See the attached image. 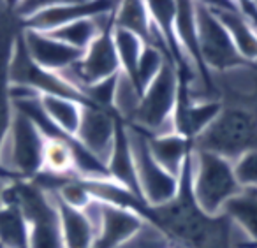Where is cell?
I'll use <instances>...</instances> for the list:
<instances>
[{
	"label": "cell",
	"instance_id": "cell-13",
	"mask_svg": "<svg viewBox=\"0 0 257 248\" xmlns=\"http://www.w3.org/2000/svg\"><path fill=\"white\" fill-rule=\"evenodd\" d=\"M106 169H107V173H109V178L114 181V183L121 185V187L127 188L128 192H133L134 195L140 197V190H138V181H136V171H134V157H133V148H131V139H128L127 123L121 121L120 118H118L116 136H114L111 155L106 162ZM141 201H143V199H141Z\"/></svg>",
	"mask_w": 257,
	"mask_h": 248
},
{
	"label": "cell",
	"instance_id": "cell-23",
	"mask_svg": "<svg viewBox=\"0 0 257 248\" xmlns=\"http://www.w3.org/2000/svg\"><path fill=\"white\" fill-rule=\"evenodd\" d=\"M13 180H9V178H6V176H2L0 174V208L4 206V195H6V188H8V185L11 183Z\"/></svg>",
	"mask_w": 257,
	"mask_h": 248
},
{
	"label": "cell",
	"instance_id": "cell-15",
	"mask_svg": "<svg viewBox=\"0 0 257 248\" xmlns=\"http://www.w3.org/2000/svg\"><path fill=\"white\" fill-rule=\"evenodd\" d=\"M53 199L58 211V222H60L64 248H93V243H95V229H93L85 209L67 206L55 194Z\"/></svg>",
	"mask_w": 257,
	"mask_h": 248
},
{
	"label": "cell",
	"instance_id": "cell-19",
	"mask_svg": "<svg viewBox=\"0 0 257 248\" xmlns=\"http://www.w3.org/2000/svg\"><path fill=\"white\" fill-rule=\"evenodd\" d=\"M0 241L6 248H27L29 227L20 208L13 202H4L0 208Z\"/></svg>",
	"mask_w": 257,
	"mask_h": 248
},
{
	"label": "cell",
	"instance_id": "cell-10",
	"mask_svg": "<svg viewBox=\"0 0 257 248\" xmlns=\"http://www.w3.org/2000/svg\"><path fill=\"white\" fill-rule=\"evenodd\" d=\"M116 127L118 116L114 113L99 109L95 106H85L76 139L81 143L86 152L92 153L99 162L106 166L113 150Z\"/></svg>",
	"mask_w": 257,
	"mask_h": 248
},
{
	"label": "cell",
	"instance_id": "cell-18",
	"mask_svg": "<svg viewBox=\"0 0 257 248\" xmlns=\"http://www.w3.org/2000/svg\"><path fill=\"white\" fill-rule=\"evenodd\" d=\"M114 27L138 36L145 44L152 43V16L147 2H121L114 9Z\"/></svg>",
	"mask_w": 257,
	"mask_h": 248
},
{
	"label": "cell",
	"instance_id": "cell-1",
	"mask_svg": "<svg viewBox=\"0 0 257 248\" xmlns=\"http://www.w3.org/2000/svg\"><path fill=\"white\" fill-rule=\"evenodd\" d=\"M190 190L201 211L210 216H218L225 204L243 188L236 180L231 160L203 150H192Z\"/></svg>",
	"mask_w": 257,
	"mask_h": 248
},
{
	"label": "cell",
	"instance_id": "cell-16",
	"mask_svg": "<svg viewBox=\"0 0 257 248\" xmlns=\"http://www.w3.org/2000/svg\"><path fill=\"white\" fill-rule=\"evenodd\" d=\"M222 215L245 237L250 248H257V190H241L225 204Z\"/></svg>",
	"mask_w": 257,
	"mask_h": 248
},
{
	"label": "cell",
	"instance_id": "cell-9",
	"mask_svg": "<svg viewBox=\"0 0 257 248\" xmlns=\"http://www.w3.org/2000/svg\"><path fill=\"white\" fill-rule=\"evenodd\" d=\"M114 8L116 2H104V0H50L44 9H41L36 16L23 23L22 29L50 34L78 20L109 15L114 11Z\"/></svg>",
	"mask_w": 257,
	"mask_h": 248
},
{
	"label": "cell",
	"instance_id": "cell-24",
	"mask_svg": "<svg viewBox=\"0 0 257 248\" xmlns=\"http://www.w3.org/2000/svg\"><path fill=\"white\" fill-rule=\"evenodd\" d=\"M0 248H6V244H4V243H2V241H0Z\"/></svg>",
	"mask_w": 257,
	"mask_h": 248
},
{
	"label": "cell",
	"instance_id": "cell-4",
	"mask_svg": "<svg viewBox=\"0 0 257 248\" xmlns=\"http://www.w3.org/2000/svg\"><path fill=\"white\" fill-rule=\"evenodd\" d=\"M180 76L178 69L168 62L159 76L141 93L140 106L133 121L127 125L136 127L147 136H166L175 132L176 100H178Z\"/></svg>",
	"mask_w": 257,
	"mask_h": 248
},
{
	"label": "cell",
	"instance_id": "cell-21",
	"mask_svg": "<svg viewBox=\"0 0 257 248\" xmlns=\"http://www.w3.org/2000/svg\"><path fill=\"white\" fill-rule=\"evenodd\" d=\"M168 62H171L168 58V55H164L161 50H157L155 46H145L143 53L140 57L136 67V76H134V85L140 90V93H143L145 90L150 86V83L159 76V72L162 71ZM173 64V62H171Z\"/></svg>",
	"mask_w": 257,
	"mask_h": 248
},
{
	"label": "cell",
	"instance_id": "cell-20",
	"mask_svg": "<svg viewBox=\"0 0 257 248\" xmlns=\"http://www.w3.org/2000/svg\"><path fill=\"white\" fill-rule=\"evenodd\" d=\"M113 41H114V48H116L118 62H120V72L134 83L138 62H140V57L147 44L138 36H134L131 32H125V30H120L116 27L113 29Z\"/></svg>",
	"mask_w": 257,
	"mask_h": 248
},
{
	"label": "cell",
	"instance_id": "cell-3",
	"mask_svg": "<svg viewBox=\"0 0 257 248\" xmlns=\"http://www.w3.org/2000/svg\"><path fill=\"white\" fill-rule=\"evenodd\" d=\"M192 146L234 162L245 153L257 150V116L239 107L222 106L220 114L194 139Z\"/></svg>",
	"mask_w": 257,
	"mask_h": 248
},
{
	"label": "cell",
	"instance_id": "cell-12",
	"mask_svg": "<svg viewBox=\"0 0 257 248\" xmlns=\"http://www.w3.org/2000/svg\"><path fill=\"white\" fill-rule=\"evenodd\" d=\"M206 4L218 18V22L224 25L239 57L246 64L257 62V30L243 18V15L236 8V2H217V4L206 2Z\"/></svg>",
	"mask_w": 257,
	"mask_h": 248
},
{
	"label": "cell",
	"instance_id": "cell-5",
	"mask_svg": "<svg viewBox=\"0 0 257 248\" xmlns=\"http://www.w3.org/2000/svg\"><path fill=\"white\" fill-rule=\"evenodd\" d=\"M131 148L134 157V171L140 197L148 208H159L176 197L180 190V178L169 174L150 153L145 132L127 125Z\"/></svg>",
	"mask_w": 257,
	"mask_h": 248
},
{
	"label": "cell",
	"instance_id": "cell-14",
	"mask_svg": "<svg viewBox=\"0 0 257 248\" xmlns=\"http://www.w3.org/2000/svg\"><path fill=\"white\" fill-rule=\"evenodd\" d=\"M147 136V134H145ZM147 143L150 153L169 174L180 178L192 155V141L183 138L182 134H166V136H147Z\"/></svg>",
	"mask_w": 257,
	"mask_h": 248
},
{
	"label": "cell",
	"instance_id": "cell-8",
	"mask_svg": "<svg viewBox=\"0 0 257 248\" xmlns=\"http://www.w3.org/2000/svg\"><path fill=\"white\" fill-rule=\"evenodd\" d=\"M93 229L95 243L93 248H121L133 239L147 220L133 209L106 204L93 199L85 208Z\"/></svg>",
	"mask_w": 257,
	"mask_h": 248
},
{
	"label": "cell",
	"instance_id": "cell-11",
	"mask_svg": "<svg viewBox=\"0 0 257 248\" xmlns=\"http://www.w3.org/2000/svg\"><path fill=\"white\" fill-rule=\"evenodd\" d=\"M22 39L34 64L48 72H55V74L69 71L83 55V51H78L60 43L50 34L22 29Z\"/></svg>",
	"mask_w": 257,
	"mask_h": 248
},
{
	"label": "cell",
	"instance_id": "cell-7",
	"mask_svg": "<svg viewBox=\"0 0 257 248\" xmlns=\"http://www.w3.org/2000/svg\"><path fill=\"white\" fill-rule=\"evenodd\" d=\"M113 29L114 18L100 30L95 41L83 51L81 58L69 71L60 74L78 92L83 93L88 86L104 81L107 78H113L120 72V62H118L116 48H114L113 41Z\"/></svg>",
	"mask_w": 257,
	"mask_h": 248
},
{
	"label": "cell",
	"instance_id": "cell-2",
	"mask_svg": "<svg viewBox=\"0 0 257 248\" xmlns=\"http://www.w3.org/2000/svg\"><path fill=\"white\" fill-rule=\"evenodd\" d=\"M46 138L27 114L13 111L0 143V174L9 180L32 181L43 171Z\"/></svg>",
	"mask_w": 257,
	"mask_h": 248
},
{
	"label": "cell",
	"instance_id": "cell-22",
	"mask_svg": "<svg viewBox=\"0 0 257 248\" xmlns=\"http://www.w3.org/2000/svg\"><path fill=\"white\" fill-rule=\"evenodd\" d=\"M234 167V174L238 183L241 188H248V190H257V150L255 152H248L236 159L232 162Z\"/></svg>",
	"mask_w": 257,
	"mask_h": 248
},
{
	"label": "cell",
	"instance_id": "cell-17",
	"mask_svg": "<svg viewBox=\"0 0 257 248\" xmlns=\"http://www.w3.org/2000/svg\"><path fill=\"white\" fill-rule=\"evenodd\" d=\"M39 104L41 109L48 116V120L55 127H58L62 132L76 138V132H78L79 121H81L83 116V107L86 104L58 95H41Z\"/></svg>",
	"mask_w": 257,
	"mask_h": 248
},
{
	"label": "cell",
	"instance_id": "cell-6",
	"mask_svg": "<svg viewBox=\"0 0 257 248\" xmlns=\"http://www.w3.org/2000/svg\"><path fill=\"white\" fill-rule=\"evenodd\" d=\"M194 20H196L201 57L204 67L211 76L224 74L246 64L238 55L224 25L218 22L206 2H194Z\"/></svg>",
	"mask_w": 257,
	"mask_h": 248
}]
</instances>
